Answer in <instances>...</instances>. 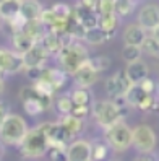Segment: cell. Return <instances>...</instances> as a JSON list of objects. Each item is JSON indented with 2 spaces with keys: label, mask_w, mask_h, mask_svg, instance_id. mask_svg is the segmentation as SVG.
Here are the masks:
<instances>
[{
  "label": "cell",
  "mask_w": 159,
  "mask_h": 161,
  "mask_svg": "<svg viewBox=\"0 0 159 161\" xmlns=\"http://www.w3.org/2000/svg\"><path fill=\"white\" fill-rule=\"evenodd\" d=\"M28 130L29 129L23 117L16 114H7L0 124V142L3 145H20Z\"/></svg>",
  "instance_id": "6da1fadb"
},
{
  "label": "cell",
  "mask_w": 159,
  "mask_h": 161,
  "mask_svg": "<svg viewBox=\"0 0 159 161\" xmlns=\"http://www.w3.org/2000/svg\"><path fill=\"white\" fill-rule=\"evenodd\" d=\"M55 55H57V60L60 64V69L67 73H73L81 62L88 59V51L83 44L73 41L72 44L62 47Z\"/></svg>",
  "instance_id": "7a4b0ae2"
},
{
  "label": "cell",
  "mask_w": 159,
  "mask_h": 161,
  "mask_svg": "<svg viewBox=\"0 0 159 161\" xmlns=\"http://www.w3.org/2000/svg\"><path fill=\"white\" fill-rule=\"evenodd\" d=\"M47 148H49L47 138L39 127L28 130V134L20 143V151L24 158H39L47 153Z\"/></svg>",
  "instance_id": "3957f363"
},
{
  "label": "cell",
  "mask_w": 159,
  "mask_h": 161,
  "mask_svg": "<svg viewBox=\"0 0 159 161\" xmlns=\"http://www.w3.org/2000/svg\"><path fill=\"white\" fill-rule=\"evenodd\" d=\"M93 116L101 127H109L125 116V108H119L114 101H96L93 104Z\"/></svg>",
  "instance_id": "277c9868"
},
{
  "label": "cell",
  "mask_w": 159,
  "mask_h": 161,
  "mask_svg": "<svg viewBox=\"0 0 159 161\" xmlns=\"http://www.w3.org/2000/svg\"><path fill=\"white\" fill-rule=\"evenodd\" d=\"M104 137L107 143L117 151H124L132 145V129L122 119L117 120L115 124L106 127Z\"/></svg>",
  "instance_id": "5b68a950"
},
{
  "label": "cell",
  "mask_w": 159,
  "mask_h": 161,
  "mask_svg": "<svg viewBox=\"0 0 159 161\" xmlns=\"http://www.w3.org/2000/svg\"><path fill=\"white\" fill-rule=\"evenodd\" d=\"M20 99L23 103V108L26 111V114H29V116H39L50 104V98L41 96L33 86L23 88L21 94H20Z\"/></svg>",
  "instance_id": "8992f818"
},
{
  "label": "cell",
  "mask_w": 159,
  "mask_h": 161,
  "mask_svg": "<svg viewBox=\"0 0 159 161\" xmlns=\"http://www.w3.org/2000/svg\"><path fill=\"white\" fill-rule=\"evenodd\" d=\"M132 143L140 153H151L156 147L154 130L145 124L132 129Z\"/></svg>",
  "instance_id": "52a82bcc"
},
{
  "label": "cell",
  "mask_w": 159,
  "mask_h": 161,
  "mask_svg": "<svg viewBox=\"0 0 159 161\" xmlns=\"http://www.w3.org/2000/svg\"><path fill=\"white\" fill-rule=\"evenodd\" d=\"M24 69L23 55L16 51L0 49V72L3 73H16Z\"/></svg>",
  "instance_id": "ba28073f"
},
{
  "label": "cell",
  "mask_w": 159,
  "mask_h": 161,
  "mask_svg": "<svg viewBox=\"0 0 159 161\" xmlns=\"http://www.w3.org/2000/svg\"><path fill=\"white\" fill-rule=\"evenodd\" d=\"M23 55V65L24 69H31V67H44L45 60L49 59V54L44 51V47L39 44V41H36Z\"/></svg>",
  "instance_id": "9c48e42d"
},
{
  "label": "cell",
  "mask_w": 159,
  "mask_h": 161,
  "mask_svg": "<svg viewBox=\"0 0 159 161\" xmlns=\"http://www.w3.org/2000/svg\"><path fill=\"white\" fill-rule=\"evenodd\" d=\"M65 159L68 161H89L91 143L86 140H75L65 148Z\"/></svg>",
  "instance_id": "30bf717a"
},
{
  "label": "cell",
  "mask_w": 159,
  "mask_h": 161,
  "mask_svg": "<svg viewBox=\"0 0 159 161\" xmlns=\"http://www.w3.org/2000/svg\"><path fill=\"white\" fill-rule=\"evenodd\" d=\"M72 75L75 77V81H77L78 86H83V88H89L93 83H96V80L99 77V73L89 65L88 59L85 62H81Z\"/></svg>",
  "instance_id": "8fae6325"
},
{
  "label": "cell",
  "mask_w": 159,
  "mask_h": 161,
  "mask_svg": "<svg viewBox=\"0 0 159 161\" xmlns=\"http://www.w3.org/2000/svg\"><path fill=\"white\" fill-rule=\"evenodd\" d=\"M138 25L146 31H153L154 28L159 26V7L148 3L145 5L138 13Z\"/></svg>",
  "instance_id": "7c38bea8"
},
{
  "label": "cell",
  "mask_w": 159,
  "mask_h": 161,
  "mask_svg": "<svg viewBox=\"0 0 159 161\" xmlns=\"http://www.w3.org/2000/svg\"><path fill=\"white\" fill-rule=\"evenodd\" d=\"M132 81L127 78L125 72H117L115 75H112L110 78H107L106 81V91L110 96H119V94H125L127 90L132 86Z\"/></svg>",
  "instance_id": "4fadbf2b"
},
{
  "label": "cell",
  "mask_w": 159,
  "mask_h": 161,
  "mask_svg": "<svg viewBox=\"0 0 159 161\" xmlns=\"http://www.w3.org/2000/svg\"><path fill=\"white\" fill-rule=\"evenodd\" d=\"M124 72L127 75V78L132 83H140L145 77H148V65L143 60L138 59L135 62H130Z\"/></svg>",
  "instance_id": "5bb4252c"
},
{
  "label": "cell",
  "mask_w": 159,
  "mask_h": 161,
  "mask_svg": "<svg viewBox=\"0 0 159 161\" xmlns=\"http://www.w3.org/2000/svg\"><path fill=\"white\" fill-rule=\"evenodd\" d=\"M60 124L62 127L67 130V134L72 137L75 135H78L83 132V127H85V122H83V119L77 117V116H73V114H65L62 116V120H60Z\"/></svg>",
  "instance_id": "9a60e30c"
},
{
  "label": "cell",
  "mask_w": 159,
  "mask_h": 161,
  "mask_svg": "<svg viewBox=\"0 0 159 161\" xmlns=\"http://www.w3.org/2000/svg\"><path fill=\"white\" fill-rule=\"evenodd\" d=\"M39 44L44 47V51L47 52L49 55H50V54H57V52L62 49L59 34H55V33L50 31V30H47V31L42 34V37L39 39Z\"/></svg>",
  "instance_id": "2e32d148"
},
{
  "label": "cell",
  "mask_w": 159,
  "mask_h": 161,
  "mask_svg": "<svg viewBox=\"0 0 159 161\" xmlns=\"http://www.w3.org/2000/svg\"><path fill=\"white\" fill-rule=\"evenodd\" d=\"M42 12V7L37 0H23L20 2V15L24 20H37Z\"/></svg>",
  "instance_id": "e0dca14e"
},
{
  "label": "cell",
  "mask_w": 159,
  "mask_h": 161,
  "mask_svg": "<svg viewBox=\"0 0 159 161\" xmlns=\"http://www.w3.org/2000/svg\"><path fill=\"white\" fill-rule=\"evenodd\" d=\"M117 25H119V18H117L115 12L99 13V16H98V26H99L104 33H107L109 37L115 33Z\"/></svg>",
  "instance_id": "ac0fdd59"
},
{
  "label": "cell",
  "mask_w": 159,
  "mask_h": 161,
  "mask_svg": "<svg viewBox=\"0 0 159 161\" xmlns=\"http://www.w3.org/2000/svg\"><path fill=\"white\" fill-rule=\"evenodd\" d=\"M145 37H146V33H145V30L140 25H128L125 33H124V39H125L127 44L141 46Z\"/></svg>",
  "instance_id": "d6986e66"
},
{
  "label": "cell",
  "mask_w": 159,
  "mask_h": 161,
  "mask_svg": "<svg viewBox=\"0 0 159 161\" xmlns=\"http://www.w3.org/2000/svg\"><path fill=\"white\" fill-rule=\"evenodd\" d=\"M67 72L62 70V69H45L44 67V73H42V78L49 80L55 90H59L60 86H63L65 81H67Z\"/></svg>",
  "instance_id": "ffe728a7"
},
{
  "label": "cell",
  "mask_w": 159,
  "mask_h": 161,
  "mask_svg": "<svg viewBox=\"0 0 159 161\" xmlns=\"http://www.w3.org/2000/svg\"><path fill=\"white\" fill-rule=\"evenodd\" d=\"M34 42H36V41L33 39L29 34H26L23 30L13 33V47H15L16 52H20V54L26 52Z\"/></svg>",
  "instance_id": "44dd1931"
},
{
  "label": "cell",
  "mask_w": 159,
  "mask_h": 161,
  "mask_svg": "<svg viewBox=\"0 0 159 161\" xmlns=\"http://www.w3.org/2000/svg\"><path fill=\"white\" fill-rule=\"evenodd\" d=\"M107 39H109V34L102 31L99 26L88 28V30L85 31V34H83V41H86L88 44H93V46L104 44Z\"/></svg>",
  "instance_id": "7402d4cb"
},
{
  "label": "cell",
  "mask_w": 159,
  "mask_h": 161,
  "mask_svg": "<svg viewBox=\"0 0 159 161\" xmlns=\"http://www.w3.org/2000/svg\"><path fill=\"white\" fill-rule=\"evenodd\" d=\"M21 30L26 34H29L34 41H39L42 37V34L45 33V26L42 25V21L39 20V18H37V20H26Z\"/></svg>",
  "instance_id": "603a6c76"
},
{
  "label": "cell",
  "mask_w": 159,
  "mask_h": 161,
  "mask_svg": "<svg viewBox=\"0 0 159 161\" xmlns=\"http://www.w3.org/2000/svg\"><path fill=\"white\" fill-rule=\"evenodd\" d=\"M20 13V0H2L0 2V16L10 20Z\"/></svg>",
  "instance_id": "cb8c5ba5"
},
{
  "label": "cell",
  "mask_w": 159,
  "mask_h": 161,
  "mask_svg": "<svg viewBox=\"0 0 159 161\" xmlns=\"http://www.w3.org/2000/svg\"><path fill=\"white\" fill-rule=\"evenodd\" d=\"M145 94H148V93H145L138 83H133L132 86L127 90V93L124 94V96H125V101H127L128 106H135L136 108V104L141 101V98L145 96Z\"/></svg>",
  "instance_id": "d4e9b609"
},
{
  "label": "cell",
  "mask_w": 159,
  "mask_h": 161,
  "mask_svg": "<svg viewBox=\"0 0 159 161\" xmlns=\"http://www.w3.org/2000/svg\"><path fill=\"white\" fill-rule=\"evenodd\" d=\"M33 88L41 94V96L44 98H52V94L57 91L54 88V85L49 81V80H45V78H39V80H36L34 85H33Z\"/></svg>",
  "instance_id": "484cf974"
},
{
  "label": "cell",
  "mask_w": 159,
  "mask_h": 161,
  "mask_svg": "<svg viewBox=\"0 0 159 161\" xmlns=\"http://www.w3.org/2000/svg\"><path fill=\"white\" fill-rule=\"evenodd\" d=\"M70 98H72L73 104H83V106H89L91 101H93L91 93L88 91V88H83V86H80L78 90H75L70 94Z\"/></svg>",
  "instance_id": "4316f807"
},
{
  "label": "cell",
  "mask_w": 159,
  "mask_h": 161,
  "mask_svg": "<svg viewBox=\"0 0 159 161\" xmlns=\"http://www.w3.org/2000/svg\"><path fill=\"white\" fill-rule=\"evenodd\" d=\"M141 47L140 46H135V44H125V47L122 49V57L127 64L130 62H135L141 57Z\"/></svg>",
  "instance_id": "83f0119b"
},
{
  "label": "cell",
  "mask_w": 159,
  "mask_h": 161,
  "mask_svg": "<svg viewBox=\"0 0 159 161\" xmlns=\"http://www.w3.org/2000/svg\"><path fill=\"white\" fill-rule=\"evenodd\" d=\"M141 51H145L149 55H154V57H159V41L154 36H146L143 42H141Z\"/></svg>",
  "instance_id": "f1b7e54d"
},
{
  "label": "cell",
  "mask_w": 159,
  "mask_h": 161,
  "mask_svg": "<svg viewBox=\"0 0 159 161\" xmlns=\"http://www.w3.org/2000/svg\"><path fill=\"white\" fill-rule=\"evenodd\" d=\"M133 3L132 0H114V12L117 16H128L133 12Z\"/></svg>",
  "instance_id": "f546056e"
},
{
  "label": "cell",
  "mask_w": 159,
  "mask_h": 161,
  "mask_svg": "<svg viewBox=\"0 0 159 161\" xmlns=\"http://www.w3.org/2000/svg\"><path fill=\"white\" fill-rule=\"evenodd\" d=\"M72 108H73V101L70 96L63 94V96H59L57 101H55V109L60 116H65V114H70L72 112Z\"/></svg>",
  "instance_id": "4dcf8cb0"
},
{
  "label": "cell",
  "mask_w": 159,
  "mask_h": 161,
  "mask_svg": "<svg viewBox=\"0 0 159 161\" xmlns=\"http://www.w3.org/2000/svg\"><path fill=\"white\" fill-rule=\"evenodd\" d=\"M88 62L98 73L104 72V70H107L110 67V59L106 57V55H98V57H91V59L88 57Z\"/></svg>",
  "instance_id": "1f68e13d"
},
{
  "label": "cell",
  "mask_w": 159,
  "mask_h": 161,
  "mask_svg": "<svg viewBox=\"0 0 159 161\" xmlns=\"http://www.w3.org/2000/svg\"><path fill=\"white\" fill-rule=\"evenodd\" d=\"M80 23L83 25V28H94L98 26V13L96 12H91V10H86L83 13V16L80 18Z\"/></svg>",
  "instance_id": "d6a6232c"
},
{
  "label": "cell",
  "mask_w": 159,
  "mask_h": 161,
  "mask_svg": "<svg viewBox=\"0 0 159 161\" xmlns=\"http://www.w3.org/2000/svg\"><path fill=\"white\" fill-rule=\"evenodd\" d=\"M39 20H41L42 25L49 30V28L55 23L57 16H55V13L52 12V8H47V10H44V8H42V12H41V15H39Z\"/></svg>",
  "instance_id": "836d02e7"
},
{
  "label": "cell",
  "mask_w": 159,
  "mask_h": 161,
  "mask_svg": "<svg viewBox=\"0 0 159 161\" xmlns=\"http://www.w3.org/2000/svg\"><path fill=\"white\" fill-rule=\"evenodd\" d=\"M106 145L102 143H93L91 145V159H104L106 158Z\"/></svg>",
  "instance_id": "e575fe53"
},
{
  "label": "cell",
  "mask_w": 159,
  "mask_h": 161,
  "mask_svg": "<svg viewBox=\"0 0 159 161\" xmlns=\"http://www.w3.org/2000/svg\"><path fill=\"white\" fill-rule=\"evenodd\" d=\"M52 12L55 13L57 18H68L70 13H72V8L68 5H65V3H55L52 7Z\"/></svg>",
  "instance_id": "d590c367"
},
{
  "label": "cell",
  "mask_w": 159,
  "mask_h": 161,
  "mask_svg": "<svg viewBox=\"0 0 159 161\" xmlns=\"http://www.w3.org/2000/svg\"><path fill=\"white\" fill-rule=\"evenodd\" d=\"M154 104H156V101L153 98V94H145V96L141 98V101L136 104V108L141 109V111H151L154 108Z\"/></svg>",
  "instance_id": "8d00e7d4"
},
{
  "label": "cell",
  "mask_w": 159,
  "mask_h": 161,
  "mask_svg": "<svg viewBox=\"0 0 159 161\" xmlns=\"http://www.w3.org/2000/svg\"><path fill=\"white\" fill-rule=\"evenodd\" d=\"M107 12H114V0H99L96 13H107Z\"/></svg>",
  "instance_id": "74e56055"
},
{
  "label": "cell",
  "mask_w": 159,
  "mask_h": 161,
  "mask_svg": "<svg viewBox=\"0 0 159 161\" xmlns=\"http://www.w3.org/2000/svg\"><path fill=\"white\" fill-rule=\"evenodd\" d=\"M88 112H89V106H83V104H73L70 114L77 116V117H80V119H85V117L88 116Z\"/></svg>",
  "instance_id": "f35d334b"
},
{
  "label": "cell",
  "mask_w": 159,
  "mask_h": 161,
  "mask_svg": "<svg viewBox=\"0 0 159 161\" xmlns=\"http://www.w3.org/2000/svg\"><path fill=\"white\" fill-rule=\"evenodd\" d=\"M49 158L57 161V159H65V148H59V147H49L47 148Z\"/></svg>",
  "instance_id": "ab89813d"
},
{
  "label": "cell",
  "mask_w": 159,
  "mask_h": 161,
  "mask_svg": "<svg viewBox=\"0 0 159 161\" xmlns=\"http://www.w3.org/2000/svg\"><path fill=\"white\" fill-rule=\"evenodd\" d=\"M24 70H26L28 78L33 81L42 78V73H44V67H31V69H24Z\"/></svg>",
  "instance_id": "60d3db41"
},
{
  "label": "cell",
  "mask_w": 159,
  "mask_h": 161,
  "mask_svg": "<svg viewBox=\"0 0 159 161\" xmlns=\"http://www.w3.org/2000/svg\"><path fill=\"white\" fill-rule=\"evenodd\" d=\"M138 85H140V86H141V90H143L145 93H148V94H153V91H154V88H156L154 81H153V80H149L148 77H145Z\"/></svg>",
  "instance_id": "b9f144b4"
},
{
  "label": "cell",
  "mask_w": 159,
  "mask_h": 161,
  "mask_svg": "<svg viewBox=\"0 0 159 161\" xmlns=\"http://www.w3.org/2000/svg\"><path fill=\"white\" fill-rule=\"evenodd\" d=\"M98 3H99V0H81V5L85 8H88V10H91V12H96Z\"/></svg>",
  "instance_id": "7bdbcfd3"
},
{
  "label": "cell",
  "mask_w": 159,
  "mask_h": 161,
  "mask_svg": "<svg viewBox=\"0 0 159 161\" xmlns=\"http://www.w3.org/2000/svg\"><path fill=\"white\" fill-rule=\"evenodd\" d=\"M8 114V112H7V108H5V104L2 103V101H0V124H2V120L5 119V116Z\"/></svg>",
  "instance_id": "ee69618b"
},
{
  "label": "cell",
  "mask_w": 159,
  "mask_h": 161,
  "mask_svg": "<svg viewBox=\"0 0 159 161\" xmlns=\"http://www.w3.org/2000/svg\"><path fill=\"white\" fill-rule=\"evenodd\" d=\"M153 36H154L156 39L159 41V26H157V28H154V30H153Z\"/></svg>",
  "instance_id": "f6af8a7d"
},
{
  "label": "cell",
  "mask_w": 159,
  "mask_h": 161,
  "mask_svg": "<svg viewBox=\"0 0 159 161\" xmlns=\"http://www.w3.org/2000/svg\"><path fill=\"white\" fill-rule=\"evenodd\" d=\"M3 153H5V148H3V143H2V142H0V159H2Z\"/></svg>",
  "instance_id": "bcb514c9"
},
{
  "label": "cell",
  "mask_w": 159,
  "mask_h": 161,
  "mask_svg": "<svg viewBox=\"0 0 159 161\" xmlns=\"http://www.w3.org/2000/svg\"><path fill=\"white\" fill-rule=\"evenodd\" d=\"M3 93V80H2V77H0V94Z\"/></svg>",
  "instance_id": "7dc6e473"
},
{
  "label": "cell",
  "mask_w": 159,
  "mask_h": 161,
  "mask_svg": "<svg viewBox=\"0 0 159 161\" xmlns=\"http://www.w3.org/2000/svg\"><path fill=\"white\" fill-rule=\"evenodd\" d=\"M157 91H159V83H157Z\"/></svg>",
  "instance_id": "c3c4849f"
},
{
  "label": "cell",
  "mask_w": 159,
  "mask_h": 161,
  "mask_svg": "<svg viewBox=\"0 0 159 161\" xmlns=\"http://www.w3.org/2000/svg\"><path fill=\"white\" fill-rule=\"evenodd\" d=\"M0 23H2V16H0Z\"/></svg>",
  "instance_id": "681fc988"
},
{
  "label": "cell",
  "mask_w": 159,
  "mask_h": 161,
  "mask_svg": "<svg viewBox=\"0 0 159 161\" xmlns=\"http://www.w3.org/2000/svg\"><path fill=\"white\" fill-rule=\"evenodd\" d=\"M0 2H2V0H0Z\"/></svg>",
  "instance_id": "f907efd6"
},
{
  "label": "cell",
  "mask_w": 159,
  "mask_h": 161,
  "mask_svg": "<svg viewBox=\"0 0 159 161\" xmlns=\"http://www.w3.org/2000/svg\"><path fill=\"white\" fill-rule=\"evenodd\" d=\"M20 2H21V0H20Z\"/></svg>",
  "instance_id": "816d5d0a"
},
{
  "label": "cell",
  "mask_w": 159,
  "mask_h": 161,
  "mask_svg": "<svg viewBox=\"0 0 159 161\" xmlns=\"http://www.w3.org/2000/svg\"><path fill=\"white\" fill-rule=\"evenodd\" d=\"M157 108H159V106H157Z\"/></svg>",
  "instance_id": "f5cc1de1"
}]
</instances>
